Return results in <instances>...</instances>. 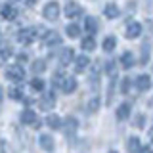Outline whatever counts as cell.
Masks as SVG:
<instances>
[{
	"label": "cell",
	"mask_w": 153,
	"mask_h": 153,
	"mask_svg": "<svg viewBox=\"0 0 153 153\" xmlns=\"http://www.w3.org/2000/svg\"><path fill=\"white\" fill-rule=\"evenodd\" d=\"M10 98H12V100H21V90H19V88H12V90H10Z\"/></svg>",
	"instance_id": "cell-30"
},
{
	"label": "cell",
	"mask_w": 153,
	"mask_h": 153,
	"mask_svg": "<svg viewBox=\"0 0 153 153\" xmlns=\"http://www.w3.org/2000/svg\"><path fill=\"white\" fill-rule=\"evenodd\" d=\"M140 153H153V149H151V146H142Z\"/></svg>",
	"instance_id": "cell-33"
},
{
	"label": "cell",
	"mask_w": 153,
	"mask_h": 153,
	"mask_svg": "<svg viewBox=\"0 0 153 153\" xmlns=\"http://www.w3.org/2000/svg\"><path fill=\"white\" fill-rule=\"evenodd\" d=\"M128 84H130V80H128V79H123V92H126V90H128Z\"/></svg>",
	"instance_id": "cell-34"
},
{
	"label": "cell",
	"mask_w": 153,
	"mask_h": 153,
	"mask_svg": "<svg viewBox=\"0 0 153 153\" xmlns=\"http://www.w3.org/2000/svg\"><path fill=\"white\" fill-rule=\"evenodd\" d=\"M109 153H117V151H109Z\"/></svg>",
	"instance_id": "cell-36"
},
{
	"label": "cell",
	"mask_w": 153,
	"mask_h": 153,
	"mask_svg": "<svg viewBox=\"0 0 153 153\" xmlns=\"http://www.w3.org/2000/svg\"><path fill=\"white\" fill-rule=\"evenodd\" d=\"M25 2L29 4V6H33V4H36V0H25Z\"/></svg>",
	"instance_id": "cell-35"
},
{
	"label": "cell",
	"mask_w": 153,
	"mask_h": 153,
	"mask_svg": "<svg viewBox=\"0 0 153 153\" xmlns=\"http://www.w3.org/2000/svg\"><path fill=\"white\" fill-rule=\"evenodd\" d=\"M65 16L69 19H79L80 16H82V6L76 2H69L65 6Z\"/></svg>",
	"instance_id": "cell-3"
},
{
	"label": "cell",
	"mask_w": 153,
	"mask_h": 153,
	"mask_svg": "<svg viewBox=\"0 0 153 153\" xmlns=\"http://www.w3.org/2000/svg\"><path fill=\"white\" fill-rule=\"evenodd\" d=\"M128 115H130V105H128V103H123L121 107L117 109V119L124 121V119H128Z\"/></svg>",
	"instance_id": "cell-21"
},
{
	"label": "cell",
	"mask_w": 153,
	"mask_h": 153,
	"mask_svg": "<svg viewBox=\"0 0 153 153\" xmlns=\"http://www.w3.org/2000/svg\"><path fill=\"white\" fill-rule=\"evenodd\" d=\"M105 69H107V73L111 76H115V73H117V65H115V61H109V63L105 65Z\"/></svg>",
	"instance_id": "cell-29"
},
{
	"label": "cell",
	"mask_w": 153,
	"mask_h": 153,
	"mask_svg": "<svg viewBox=\"0 0 153 153\" xmlns=\"http://www.w3.org/2000/svg\"><path fill=\"white\" fill-rule=\"evenodd\" d=\"M124 35H126V38H138V36L142 35V25H140V23H136V21L128 23V27H126V31H124Z\"/></svg>",
	"instance_id": "cell-9"
},
{
	"label": "cell",
	"mask_w": 153,
	"mask_h": 153,
	"mask_svg": "<svg viewBox=\"0 0 153 153\" xmlns=\"http://www.w3.org/2000/svg\"><path fill=\"white\" fill-rule=\"evenodd\" d=\"M31 88H33V90H36V92L44 90V80H42V79H35V80H31Z\"/></svg>",
	"instance_id": "cell-27"
},
{
	"label": "cell",
	"mask_w": 153,
	"mask_h": 153,
	"mask_svg": "<svg viewBox=\"0 0 153 153\" xmlns=\"http://www.w3.org/2000/svg\"><path fill=\"white\" fill-rule=\"evenodd\" d=\"M75 61V50L73 48H63L59 54V65L65 67V65H71Z\"/></svg>",
	"instance_id": "cell-6"
},
{
	"label": "cell",
	"mask_w": 153,
	"mask_h": 153,
	"mask_svg": "<svg viewBox=\"0 0 153 153\" xmlns=\"http://www.w3.org/2000/svg\"><path fill=\"white\" fill-rule=\"evenodd\" d=\"M67 35H69L71 38H76V36H80V27L76 25V23H71V25H67Z\"/></svg>",
	"instance_id": "cell-24"
},
{
	"label": "cell",
	"mask_w": 153,
	"mask_h": 153,
	"mask_svg": "<svg viewBox=\"0 0 153 153\" xmlns=\"http://www.w3.org/2000/svg\"><path fill=\"white\" fill-rule=\"evenodd\" d=\"M44 69H46V63L42 59H35V61H33V71H35V73H42Z\"/></svg>",
	"instance_id": "cell-26"
},
{
	"label": "cell",
	"mask_w": 153,
	"mask_h": 153,
	"mask_svg": "<svg viewBox=\"0 0 153 153\" xmlns=\"http://www.w3.org/2000/svg\"><path fill=\"white\" fill-rule=\"evenodd\" d=\"M134 124H136L138 128H143V124H146V119H143V115H138L136 121H134Z\"/></svg>",
	"instance_id": "cell-31"
},
{
	"label": "cell",
	"mask_w": 153,
	"mask_h": 153,
	"mask_svg": "<svg viewBox=\"0 0 153 153\" xmlns=\"http://www.w3.org/2000/svg\"><path fill=\"white\" fill-rule=\"evenodd\" d=\"M73 67H75V73H84L86 69H88V65H90V59H88V56H79V57H75V61H73Z\"/></svg>",
	"instance_id": "cell-8"
},
{
	"label": "cell",
	"mask_w": 153,
	"mask_h": 153,
	"mask_svg": "<svg viewBox=\"0 0 153 153\" xmlns=\"http://www.w3.org/2000/svg\"><path fill=\"white\" fill-rule=\"evenodd\" d=\"M119 8H117V4H105V8H103V16H105V19H117L119 17Z\"/></svg>",
	"instance_id": "cell-11"
},
{
	"label": "cell",
	"mask_w": 153,
	"mask_h": 153,
	"mask_svg": "<svg viewBox=\"0 0 153 153\" xmlns=\"http://www.w3.org/2000/svg\"><path fill=\"white\" fill-rule=\"evenodd\" d=\"M80 46H82V50H86V52H92L94 48H96V40H94V36H86V38H82V42H80Z\"/></svg>",
	"instance_id": "cell-23"
},
{
	"label": "cell",
	"mask_w": 153,
	"mask_h": 153,
	"mask_svg": "<svg viewBox=\"0 0 153 153\" xmlns=\"http://www.w3.org/2000/svg\"><path fill=\"white\" fill-rule=\"evenodd\" d=\"M54 105H56V96L54 94H46L44 98L40 100V107L44 109V111H52Z\"/></svg>",
	"instance_id": "cell-12"
},
{
	"label": "cell",
	"mask_w": 153,
	"mask_h": 153,
	"mask_svg": "<svg viewBox=\"0 0 153 153\" xmlns=\"http://www.w3.org/2000/svg\"><path fill=\"white\" fill-rule=\"evenodd\" d=\"M98 107H100V98L98 96H92V100L88 102V111L94 113V111H98Z\"/></svg>",
	"instance_id": "cell-25"
},
{
	"label": "cell",
	"mask_w": 153,
	"mask_h": 153,
	"mask_svg": "<svg viewBox=\"0 0 153 153\" xmlns=\"http://www.w3.org/2000/svg\"><path fill=\"white\" fill-rule=\"evenodd\" d=\"M42 16L46 19H50V21H56L57 17H59V4L57 2H48L44 10H42Z\"/></svg>",
	"instance_id": "cell-1"
},
{
	"label": "cell",
	"mask_w": 153,
	"mask_h": 153,
	"mask_svg": "<svg viewBox=\"0 0 153 153\" xmlns=\"http://www.w3.org/2000/svg\"><path fill=\"white\" fill-rule=\"evenodd\" d=\"M42 42L46 46H57V44H61V36L56 31H48L46 35H42Z\"/></svg>",
	"instance_id": "cell-7"
},
{
	"label": "cell",
	"mask_w": 153,
	"mask_h": 153,
	"mask_svg": "<svg viewBox=\"0 0 153 153\" xmlns=\"http://www.w3.org/2000/svg\"><path fill=\"white\" fill-rule=\"evenodd\" d=\"M75 88H76V80H75V76H67V79L63 80V84H61V92L71 94V92H75Z\"/></svg>",
	"instance_id": "cell-14"
},
{
	"label": "cell",
	"mask_w": 153,
	"mask_h": 153,
	"mask_svg": "<svg viewBox=\"0 0 153 153\" xmlns=\"http://www.w3.org/2000/svg\"><path fill=\"white\" fill-rule=\"evenodd\" d=\"M8 56H10V52H8V46L4 44V46H2V59H8Z\"/></svg>",
	"instance_id": "cell-32"
},
{
	"label": "cell",
	"mask_w": 153,
	"mask_h": 153,
	"mask_svg": "<svg viewBox=\"0 0 153 153\" xmlns=\"http://www.w3.org/2000/svg\"><path fill=\"white\" fill-rule=\"evenodd\" d=\"M40 147L46 151H54V138L48 136V134H42L40 136Z\"/></svg>",
	"instance_id": "cell-16"
},
{
	"label": "cell",
	"mask_w": 153,
	"mask_h": 153,
	"mask_svg": "<svg viewBox=\"0 0 153 153\" xmlns=\"http://www.w3.org/2000/svg\"><path fill=\"white\" fill-rule=\"evenodd\" d=\"M17 40L21 42V44H31L33 40H35V29L33 27H27V29H21V31L17 33Z\"/></svg>",
	"instance_id": "cell-4"
},
{
	"label": "cell",
	"mask_w": 153,
	"mask_h": 153,
	"mask_svg": "<svg viewBox=\"0 0 153 153\" xmlns=\"http://www.w3.org/2000/svg\"><path fill=\"white\" fill-rule=\"evenodd\" d=\"M8 79L13 80V82H21L23 79H25V71H23L21 65H12L8 69Z\"/></svg>",
	"instance_id": "cell-5"
},
{
	"label": "cell",
	"mask_w": 153,
	"mask_h": 153,
	"mask_svg": "<svg viewBox=\"0 0 153 153\" xmlns=\"http://www.w3.org/2000/svg\"><path fill=\"white\" fill-rule=\"evenodd\" d=\"M21 123L25 124V126H33V128H38V126H40V121L36 119V113L31 111V109H27V111L21 113Z\"/></svg>",
	"instance_id": "cell-2"
},
{
	"label": "cell",
	"mask_w": 153,
	"mask_h": 153,
	"mask_svg": "<svg viewBox=\"0 0 153 153\" xmlns=\"http://www.w3.org/2000/svg\"><path fill=\"white\" fill-rule=\"evenodd\" d=\"M46 124L50 128H54V130H57V128H63V123H61V119L57 117V115H48Z\"/></svg>",
	"instance_id": "cell-18"
},
{
	"label": "cell",
	"mask_w": 153,
	"mask_h": 153,
	"mask_svg": "<svg viewBox=\"0 0 153 153\" xmlns=\"http://www.w3.org/2000/svg\"><path fill=\"white\" fill-rule=\"evenodd\" d=\"M121 65L124 67V69H130V67L134 65V56H132V52H124V54L121 56Z\"/></svg>",
	"instance_id": "cell-19"
},
{
	"label": "cell",
	"mask_w": 153,
	"mask_h": 153,
	"mask_svg": "<svg viewBox=\"0 0 153 153\" xmlns=\"http://www.w3.org/2000/svg\"><path fill=\"white\" fill-rule=\"evenodd\" d=\"M102 46H103V50H105V52H113V50H115V46H117V38H115V36H105Z\"/></svg>",
	"instance_id": "cell-20"
},
{
	"label": "cell",
	"mask_w": 153,
	"mask_h": 153,
	"mask_svg": "<svg viewBox=\"0 0 153 153\" xmlns=\"http://www.w3.org/2000/svg\"><path fill=\"white\" fill-rule=\"evenodd\" d=\"M76 126H79V121H76L75 117H67L63 121V132L67 136H71V134L76 132Z\"/></svg>",
	"instance_id": "cell-10"
},
{
	"label": "cell",
	"mask_w": 153,
	"mask_h": 153,
	"mask_svg": "<svg viewBox=\"0 0 153 153\" xmlns=\"http://www.w3.org/2000/svg\"><path fill=\"white\" fill-rule=\"evenodd\" d=\"M126 147H128V151H130V153H140V149H142L140 140H138V138H130L128 143H126Z\"/></svg>",
	"instance_id": "cell-22"
},
{
	"label": "cell",
	"mask_w": 153,
	"mask_h": 153,
	"mask_svg": "<svg viewBox=\"0 0 153 153\" xmlns=\"http://www.w3.org/2000/svg\"><path fill=\"white\" fill-rule=\"evenodd\" d=\"M84 29L88 31V35L92 36L98 33V21H96L94 17H86V21H84Z\"/></svg>",
	"instance_id": "cell-17"
},
{
	"label": "cell",
	"mask_w": 153,
	"mask_h": 153,
	"mask_svg": "<svg viewBox=\"0 0 153 153\" xmlns=\"http://www.w3.org/2000/svg\"><path fill=\"white\" fill-rule=\"evenodd\" d=\"M2 17L6 19V21H12V19L17 17V10L12 6V4H4L2 6Z\"/></svg>",
	"instance_id": "cell-13"
},
{
	"label": "cell",
	"mask_w": 153,
	"mask_h": 153,
	"mask_svg": "<svg viewBox=\"0 0 153 153\" xmlns=\"http://www.w3.org/2000/svg\"><path fill=\"white\" fill-rule=\"evenodd\" d=\"M65 79H67V76H65L63 73H56V75H54V82H56V86H61Z\"/></svg>",
	"instance_id": "cell-28"
},
{
	"label": "cell",
	"mask_w": 153,
	"mask_h": 153,
	"mask_svg": "<svg viewBox=\"0 0 153 153\" xmlns=\"http://www.w3.org/2000/svg\"><path fill=\"white\" fill-rule=\"evenodd\" d=\"M136 86H138V90L146 92V90L151 86V79H149V75H140V76L136 79Z\"/></svg>",
	"instance_id": "cell-15"
}]
</instances>
